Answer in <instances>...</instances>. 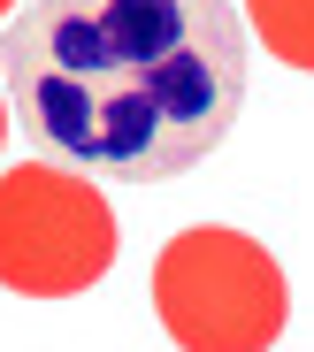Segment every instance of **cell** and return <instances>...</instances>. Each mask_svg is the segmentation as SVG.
<instances>
[{
	"label": "cell",
	"mask_w": 314,
	"mask_h": 352,
	"mask_svg": "<svg viewBox=\"0 0 314 352\" xmlns=\"http://www.w3.org/2000/svg\"><path fill=\"white\" fill-rule=\"evenodd\" d=\"M115 268V207L92 176L54 161L0 168V291L77 299Z\"/></svg>",
	"instance_id": "3"
},
{
	"label": "cell",
	"mask_w": 314,
	"mask_h": 352,
	"mask_svg": "<svg viewBox=\"0 0 314 352\" xmlns=\"http://www.w3.org/2000/svg\"><path fill=\"white\" fill-rule=\"evenodd\" d=\"M8 16H16V0H0V23H8Z\"/></svg>",
	"instance_id": "6"
},
{
	"label": "cell",
	"mask_w": 314,
	"mask_h": 352,
	"mask_svg": "<svg viewBox=\"0 0 314 352\" xmlns=\"http://www.w3.org/2000/svg\"><path fill=\"white\" fill-rule=\"evenodd\" d=\"M245 23L261 31V46L284 69L314 77V0H245Z\"/></svg>",
	"instance_id": "4"
},
{
	"label": "cell",
	"mask_w": 314,
	"mask_h": 352,
	"mask_svg": "<svg viewBox=\"0 0 314 352\" xmlns=\"http://www.w3.org/2000/svg\"><path fill=\"white\" fill-rule=\"evenodd\" d=\"M0 92L39 161L169 184L245 115V16L230 0H23L0 23Z\"/></svg>",
	"instance_id": "1"
},
{
	"label": "cell",
	"mask_w": 314,
	"mask_h": 352,
	"mask_svg": "<svg viewBox=\"0 0 314 352\" xmlns=\"http://www.w3.org/2000/svg\"><path fill=\"white\" fill-rule=\"evenodd\" d=\"M154 314L176 352H269L291 322V283L261 238L192 222L154 253Z\"/></svg>",
	"instance_id": "2"
},
{
	"label": "cell",
	"mask_w": 314,
	"mask_h": 352,
	"mask_svg": "<svg viewBox=\"0 0 314 352\" xmlns=\"http://www.w3.org/2000/svg\"><path fill=\"white\" fill-rule=\"evenodd\" d=\"M0 146H8V92H0Z\"/></svg>",
	"instance_id": "5"
}]
</instances>
